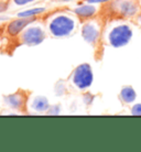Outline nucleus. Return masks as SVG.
Masks as SVG:
<instances>
[{"label": "nucleus", "instance_id": "1a4fd4ad", "mask_svg": "<svg viewBox=\"0 0 141 152\" xmlns=\"http://www.w3.org/2000/svg\"><path fill=\"white\" fill-rule=\"evenodd\" d=\"M69 10L76 15L80 22H83L85 20H89L98 17L99 11H102V8L97 7V4L83 2V4H77L75 7H72Z\"/></svg>", "mask_w": 141, "mask_h": 152}, {"label": "nucleus", "instance_id": "f257e3e1", "mask_svg": "<svg viewBox=\"0 0 141 152\" xmlns=\"http://www.w3.org/2000/svg\"><path fill=\"white\" fill-rule=\"evenodd\" d=\"M47 34L53 39L72 37L80 29V19L69 10L49 13L44 21Z\"/></svg>", "mask_w": 141, "mask_h": 152}, {"label": "nucleus", "instance_id": "f03ea898", "mask_svg": "<svg viewBox=\"0 0 141 152\" xmlns=\"http://www.w3.org/2000/svg\"><path fill=\"white\" fill-rule=\"evenodd\" d=\"M132 38L134 29L126 20H110V23L104 30V41L114 49L128 45Z\"/></svg>", "mask_w": 141, "mask_h": 152}, {"label": "nucleus", "instance_id": "f3484780", "mask_svg": "<svg viewBox=\"0 0 141 152\" xmlns=\"http://www.w3.org/2000/svg\"><path fill=\"white\" fill-rule=\"evenodd\" d=\"M61 110H62V108H61V105L58 104H55V105H52V106H50L49 108V110H47V113L46 114L47 115H60L61 114Z\"/></svg>", "mask_w": 141, "mask_h": 152}, {"label": "nucleus", "instance_id": "423d86ee", "mask_svg": "<svg viewBox=\"0 0 141 152\" xmlns=\"http://www.w3.org/2000/svg\"><path fill=\"white\" fill-rule=\"evenodd\" d=\"M47 35L49 34L46 32L44 22H40V20H37L29 24L20 33L15 42H17V45H24L31 48V46H37L43 43L44 40L47 38Z\"/></svg>", "mask_w": 141, "mask_h": 152}, {"label": "nucleus", "instance_id": "412c9836", "mask_svg": "<svg viewBox=\"0 0 141 152\" xmlns=\"http://www.w3.org/2000/svg\"><path fill=\"white\" fill-rule=\"evenodd\" d=\"M60 2H64V4H67V2H73V1H78V0H58Z\"/></svg>", "mask_w": 141, "mask_h": 152}, {"label": "nucleus", "instance_id": "aec40b11", "mask_svg": "<svg viewBox=\"0 0 141 152\" xmlns=\"http://www.w3.org/2000/svg\"><path fill=\"white\" fill-rule=\"evenodd\" d=\"M134 20H136V23H137V26L139 28H141V12L139 13V15L134 18Z\"/></svg>", "mask_w": 141, "mask_h": 152}, {"label": "nucleus", "instance_id": "9d476101", "mask_svg": "<svg viewBox=\"0 0 141 152\" xmlns=\"http://www.w3.org/2000/svg\"><path fill=\"white\" fill-rule=\"evenodd\" d=\"M49 99L45 96L42 95H35L29 98L28 102V110L30 113H34V114H46L50 108Z\"/></svg>", "mask_w": 141, "mask_h": 152}, {"label": "nucleus", "instance_id": "6ab92c4d", "mask_svg": "<svg viewBox=\"0 0 141 152\" xmlns=\"http://www.w3.org/2000/svg\"><path fill=\"white\" fill-rule=\"evenodd\" d=\"M111 0H84V2H87V4H105L107 2H109Z\"/></svg>", "mask_w": 141, "mask_h": 152}, {"label": "nucleus", "instance_id": "f8f14e48", "mask_svg": "<svg viewBox=\"0 0 141 152\" xmlns=\"http://www.w3.org/2000/svg\"><path fill=\"white\" fill-rule=\"evenodd\" d=\"M137 91L131 85H125L122 86L120 91H119L118 98L120 100V103L125 106H130L134 103H136L137 100Z\"/></svg>", "mask_w": 141, "mask_h": 152}, {"label": "nucleus", "instance_id": "7ed1b4c3", "mask_svg": "<svg viewBox=\"0 0 141 152\" xmlns=\"http://www.w3.org/2000/svg\"><path fill=\"white\" fill-rule=\"evenodd\" d=\"M102 13L109 20H134L141 12L138 0H111L103 4Z\"/></svg>", "mask_w": 141, "mask_h": 152}, {"label": "nucleus", "instance_id": "4468645a", "mask_svg": "<svg viewBox=\"0 0 141 152\" xmlns=\"http://www.w3.org/2000/svg\"><path fill=\"white\" fill-rule=\"evenodd\" d=\"M67 85L69 84L64 82V80H58L55 86H54V93L55 95L61 97V96H64L67 94Z\"/></svg>", "mask_w": 141, "mask_h": 152}, {"label": "nucleus", "instance_id": "4be33fe9", "mask_svg": "<svg viewBox=\"0 0 141 152\" xmlns=\"http://www.w3.org/2000/svg\"><path fill=\"white\" fill-rule=\"evenodd\" d=\"M139 1V4H140V8H141V0H138Z\"/></svg>", "mask_w": 141, "mask_h": 152}, {"label": "nucleus", "instance_id": "9b49d317", "mask_svg": "<svg viewBox=\"0 0 141 152\" xmlns=\"http://www.w3.org/2000/svg\"><path fill=\"white\" fill-rule=\"evenodd\" d=\"M49 12V8L44 6H32L26 7L20 10H17L13 17H23V18H32V17H40Z\"/></svg>", "mask_w": 141, "mask_h": 152}, {"label": "nucleus", "instance_id": "39448f33", "mask_svg": "<svg viewBox=\"0 0 141 152\" xmlns=\"http://www.w3.org/2000/svg\"><path fill=\"white\" fill-rule=\"evenodd\" d=\"M104 29L105 27H104L103 20H100L98 17L85 20L80 26V32L83 40L95 50L103 42Z\"/></svg>", "mask_w": 141, "mask_h": 152}, {"label": "nucleus", "instance_id": "2eb2a0df", "mask_svg": "<svg viewBox=\"0 0 141 152\" xmlns=\"http://www.w3.org/2000/svg\"><path fill=\"white\" fill-rule=\"evenodd\" d=\"M94 98H95V95H93L91 91H84V94H83V103L87 107L91 106L94 103Z\"/></svg>", "mask_w": 141, "mask_h": 152}, {"label": "nucleus", "instance_id": "6e6552de", "mask_svg": "<svg viewBox=\"0 0 141 152\" xmlns=\"http://www.w3.org/2000/svg\"><path fill=\"white\" fill-rule=\"evenodd\" d=\"M40 19V17H32V18H23V17H15L11 20H9L4 23V35L9 39H13L17 40V38L20 35V33L22 32L26 28L31 24L32 22H34L37 20Z\"/></svg>", "mask_w": 141, "mask_h": 152}, {"label": "nucleus", "instance_id": "a211bd4d", "mask_svg": "<svg viewBox=\"0 0 141 152\" xmlns=\"http://www.w3.org/2000/svg\"><path fill=\"white\" fill-rule=\"evenodd\" d=\"M9 11V4L8 0H0V15L4 12Z\"/></svg>", "mask_w": 141, "mask_h": 152}, {"label": "nucleus", "instance_id": "dca6fc26", "mask_svg": "<svg viewBox=\"0 0 141 152\" xmlns=\"http://www.w3.org/2000/svg\"><path fill=\"white\" fill-rule=\"evenodd\" d=\"M130 114L132 116H141V103H134L130 107Z\"/></svg>", "mask_w": 141, "mask_h": 152}, {"label": "nucleus", "instance_id": "0eeeda50", "mask_svg": "<svg viewBox=\"0 0 141 152\" xmlns=\"http://www.w3.org/2000/svg\"><path fill=\"white\" fill-rule=\"evenodd\" d=\"M30 98V93L24 89H18L17 91L4 96V105L7 109L15 111L17 114L28 113V102Z\"/></svg>", "mask_w": 141, "mask_h": 152}, {"label": "nucleus", "instance_id": "ddd939ff", "mask_svg": "<svg viewBox=\"0 0 141 152\" xmlns=\"http://www.w3.org/2000/svg\"><path fill=\"white\" fill-rule=\"evenodd\" d=\"M39 0H8L9 4V10H13V9H20V8L29 7L30 4H37Z\"/></svg>", "mask_w": 141, "mask_h": 152}, {"label": "nucleus", "instance_id": "20e7f679", "mask_svg": "<svg viewBox=\"0 0 141 152\" xmlns=\"http://www.w3.org/2000/svg\"><path fill=\"white\" fill-rule=\"evenodd\" d=\"M66 82L74 91L80 93L88 91L94 82V72L91 64L82 63L77 65L75 69H73Z\"/></svg>", "mask_w": 141, "mask_h": 152}]
</instances>
